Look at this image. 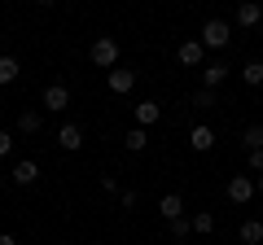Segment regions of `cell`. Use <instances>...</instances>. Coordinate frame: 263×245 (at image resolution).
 Here are the masks:
<instances>
[{
    "label": "cell",
    "mask_w": 263,
    "mask_h": 245,
    "mask_svg": "<svg viewBox=\"0 0 263 245\" xmlns=\"http://www.w3.org/2000/svg\"><path fill=\"white\" fill-rule=\"evenodd\" d=\"M88 57H92V66L114 70V62H119V39H114V35H97L92 48H88Z\"/></svg>",
    "instance_id": "obj_1"
},
{
    "label": "cell",
    "mask_w": 263,
    "mask_h": 245,
    "mask_svg": "<svg viewBox=\"0 0 263 245\" xmlns=\"http://www.w3.org/2000/svg\"><path fill=\"white\" fill-rule=\"evenodd\" d=\"M228 39H233V27H228L224 18H211L206 27H202V48H215L219 57H224V48H228Z\"/></svg>",
    "instance_id": "obj_2"
},
{
    "label": "cell",
    "mask_w": 263,
    "mask_h": 245,
    "mask_svg": "<svg viewBox=\"0 0 263 245\" xmlns=\"http://www.w3.org/2000/svg\"><path fill=\"white\" fill-rule=\"evenodd\" d=\"M228 75H233V66H228L224 57H215V62H206V66H202V88H211V92H215Z\"/></svg>",
    "instance_id": "obj_3"
},
{
    "label": "cell",
    "mask_w": 263,
    "mask_h": 245,
    "mask_svg": "<svg viewBox=\"0 0 263 245\" xmlns=\"http://www.w3.org/2000/svg\"><path fill=\"white\" fill-rule=\"evenodd\" d=\"M250 197H254V175H233V179H228V201L246 206Z\"/></svg>",
    "instance_id": "obj_4"
},
{
    "label": "cell",
    "mask_w": 263,
    "mask_h": 245,
    "mask_svg": "<svg viewBox=\"0 0 263 245\" xmlns=\"http://www.w3.org/2000/svg\"><path fill=\"white\" fill-rule=\"evenodd\" d=\"M66 105H70V88H66V84H48L44 88V110L48 114H62Z\"/></svg>",
    "instance_id": "obj_5"
},
{
    "label": "cell",
    "mask_w": 263,
    "mask_h": 245,
    "mask_svg": "<svg viewBox=\"0 0 263 245\" xmlns=\"http://www.w3.org/2000/svg\"><path fill=\"white\" fill-rule=\"evenodd\" d=\"M105 84H110L114 96H127L132 88H136V70H119V66H114L110 75H105Z\"/></svg>",
    "instance_id": "obj_6"
},
{
    "label": "cell",
    "mask_w": 263,
    "mask_h": 245,
    "mask_svg": "<svg viewBox=\"0 0 263 245\" xmlns=\"http://www.w3.org/2000/svg\"><path fill=\"white\" fill-rule=\"evenodd\" d=\"M9 179H13V184H22V189H31V184H35V179H40V162H31V158H22L18 167L9 171Z\"/></svg>",
    "instance_id": "obj_7"
},
{
    "label": "cell",
    "mask_w": 263,
    "mask_h": 245,
    "mask_svg": "<svg viewBox=\"0 0 263 245\" xmlns=\"http://www.w3.org/2000/svg\"><path fill=\"white\" fill-rule=\"evenodd\" d=\"M176 57H180V66H202V57H206V48H202V39H184Z\"/></svg>",
    "instance_id": "obj_8"
},
{
    "label": "cell",
    "mask_w": 263,
    "mask_h": 245,
    "mask_svg": "<svg viewBox=\"0 0 263 245\" xmlns=\"http://www.w3.org/2000/svg\"><path fill=\"white\" fill-rule=\"evenodd\" d=\"M57 145H62L66 153H75V149H84V132H79L75 122H66L62 132H57Z\"/></svg>",
    "instance_id": "obj_9"
},
{
    "label": "cell",
    "mask_w": 263,
    "mask_h": 245,
    "mask_svg": "<svg viewBox=\"0 0 263 245\" xmlns=\"http://www.w3.org/2000/svg\"><path fill=\"white\" fill-rule=\"evenodd\" d=\"M189 145H193L197 153H206V149H215V132H211L206 122H197L193 132H189Z\"/></svg>",
    "instance_id": "obj_10"
},
{
    "label": "cell",
    "mask_w": 263,
    "mask_h": 245,
    "mask_svg": "<svg viewBox=\"0 0 263 245\" xmlns=\"http://www.w3.org/2000/svg\"><path fill=\"white\" fill-rule=\"evenodd\" d=\"M158 118H162V105L158 101H141V105H136V127H154Z\"/></svg>",
    "instance_id": "obj_11"
},
{
    "label": "cell",
    "mask_w": 263,
    "mask_h": 245,
    "mask_svg": "<svg viewBox=\"0 0 263 245\" xmlns=\"http://www.w3.org/2000/svg\"><path fill=\"white\" fill-rule=\"evenodd\" d=\"M158 210H162V219H184V197H180V193H167V197L158 201Z\"/></svg>",
    "instance_id": "obj_12"
},
{
    "label": "cell",
    "mask_w": 263,
    "mask_h": 245,
    "mask_svg": "<svg viewBox=\"0 0 263 245\" xmlns=\"http://www.w3.org/2000/svg\"><path fill=\"white\" fill-rule=\"evenodd\" d=\"M259 22H263V9H259V5H250V0H246V5H237V27L250 31V27H259Z\"/></svg>",
    "instance_id": "obj_13"
},
{
    "label": "cell",
    "mask_w": 263,
    "mask_h": 245,
    "mask_svg": "<svg viewBox=\"0 0 263 245\" xmlns=\"http://www.w3.org/2000/svg\"><path fill=\"white\" fill-rule=\"evenodd\" d=\"M237 236H241V245H259L263 241V223H259V219H246Z\"/></svg>",
    "instance_id": "obj_14"
},
{
    "label": "cell",
    "mask_w": 263,
    "mask_h": 245,
    "mask_svg": "<svg viewBox=\"0 0 263 245\" xmlns=\"http://www.w3.org/2000/svg\"><path fill=\"white\" fill-rule=\"evenodd\" d=\"M123 145H127V149H132V153H141V149H145V145H149V132H145V127H132V132H127V136H123Z\"/></svg>",
    "instance_id": "obj_15"
},
{
    "label": "cell",
    "mask_w": 263,
    "mask_h": 245,
    "mask_svg": "<svg viewBox=\"0 0 263 245\" xmlns=\"http://www.w3.org/2000/svg\"><path fill=\"white\" fill-rule=\"evenodd\" d=\"M241 145H246V153L263 149V127H259V122H254V127H246V132H241Z\"/></svg>",
    "instance_id": "obj_16"
},
{
    "label": "cell",
    "mask_w": 263,
    "mask_h": 245,
    "mask_svg": "<svg viewBox=\"0 0 263 245\" xmlns=\"http://www.w3.org/2000/svg\"><path fill=\"white\" fill-rule=\"evenodd\" d=\"M241 79H246L250 88H259V84H263V62H254V57H250V62L241 66Z\"/></svg>",
    "instance_id": "obj_17"
},
{
    "label": "cell",
    "mask_w": 263,
    "mask_h": 245,
    "mask_svg": "<svg viewBox=\"0 0 263 245\" xmlns=\"http://www.w3.org/2000/svg\"><path fill=\"white\" fill-rule=\"evenodd\" d=\"M18 57H0V84H13V79H18Z\"/></svg>",
    "instance_id": "obj_18"
},
{
    "label": "cell",
    "mask_w": 263,
    "mask_h": 245,
    "mask_svg": "<svg viewBox=\"0 0 263 245\" xmlns=\"http://www.w3.org/2000/svg\"><path fill=\"white\" fill-rule=\"evenodd\" d=\"M18 132H22V136H35V132H40V114H35V110H27V114L18 118Z\"/></svg>",
    "instance_id": "obj_19"
},
{
    "label": "cell",
    "mask_w": 263,
    "mask_h": 245,
    "mask_svg": "<svg viewBox=\"0 0 263 245\" xmlns=\"http://www.w3.org/2000/svg\"><path fill=\"white\" fill-rule=\"evenodd\" d=\"M215 101H219V96L211 92V88H197V92H193V105H197V110H211Z\"/></svg>",
    "instance_id": "obj_20"
},
{
    "label": "cell",
    "mask_w": 263,
    "mask_h": 245,
    "mask_svg": "<svg viewBox=\"0 0 263 245\" xmlns=\"http://www.w3.org/2000/svg\"><path fill=\"white\" fill-rule=\"evenodd\" d=\"M189 223H193V232H211V228H215V215H211V210H202V215H193Z\"/></svg>",
    "instance_id": "obj_21"
},
{
    "label": "cell",
    "mask_w": 263,
    "mask_h": 245,
    "mask_svg": "<svg viewBox=\"0 0 263 245\" xmlns=\"http://www.w3.org/2000/svg\"><path fill=\"white\" fill-rule=\"evenodd\" d=\"M246 158H250V175H254V171H259V175H263V149H254V153H246Z\"/></svg>",
    "instance_id": "obj_22"
},
{
    "label": "cell",
    "mask_w": 263,
    "mask_h": 245,
    "mask_svg": "<svg viewBox=\"0 0 263 245\" xmlns=\"http://www.w3.org/2000/svg\"><path fill=\"white\" fill-rule=\"evenodd\" d=\"M189 228H193V223H189V219H171V236H184Z\"/></svg>",
    "instance_id": "obj_23"
},
{
    "label": "cell",
    "mask_w": 263,
    "mask_h": 245,
    "mask_svg": "<svg viewBox=\"0 0 263 245\" xmlns=\"http://www.w3.org/2000/svg\"><path fill=\"white\" fill-rule=\"evenodd\" d=\"M9 149H13V136L5 132V127H0V158H5V153H9Z\"/></svg>",
    "instance_id": "obj_24"
},
{
    "label": "cell",
    "mask_w": 263,
    "mask_h": 245,
    "mask_svg": "<svg viewBox=\"0 0 263 245\" xmlns=\"http://www.w3.org/2000/svg\"><path fill=\"white\" fill-rule=\"evenodd\" d=\"M0 245H18V241H13V236H9V232H0Z\"/></svg>",
    "instance_id": "obj_25"
},
{
    "label": "cell",
    "mask_w": 263,
    "mask_h": 245,
    "mask_svg": "<svg viewBox=\"0 0 263 245\" xmlns=\"http://www.w3.org/2000/svg\"><path fill=\"white\" fill-rule=\"evenodd\" d=\"M254 189H259V193H263V175H259V179H254Z\"/></svg>",
    "instance_id": "obj_26"
},
{
    "label": "cell",
    "mask_w": 263,
    "mask_h": 245,
    "mask_svg": "<svg viewBox=\"0 0 263 245\" xmlns=\"http://www.w3.org/2000/svg\"><path fill=\"white\" fill-rule=\"evenodd\" d=\"M0 189H5V171H0Z\"/></svg>",
    "instance_id": "obj_27"
}]
</instances>
